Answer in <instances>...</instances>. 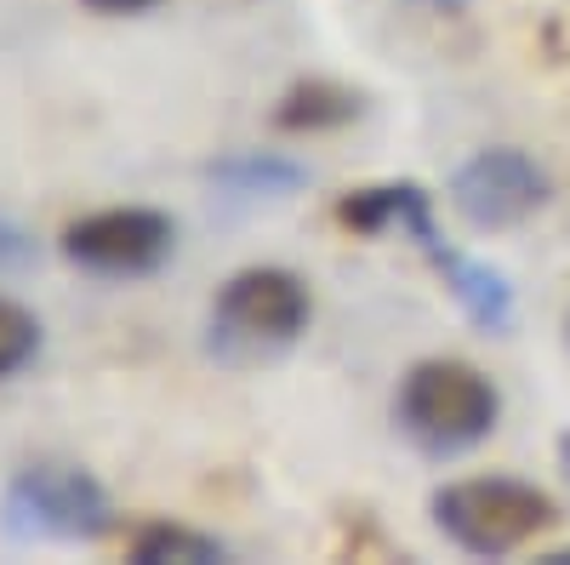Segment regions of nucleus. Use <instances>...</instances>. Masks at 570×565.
Listing matches in <instances>:
<instances>
[{
	"mask_svg": "<svg viewBox=\"0 0 570 565\" xmlns=\"http://www.w3.org/2000/svg\"><path fill=\"white\" fill-rule=\"evenodd\" d=\"M497 417H502L497 383L468 360H416L400 377L394 422L428 457H456L468 446H480L497 429Z\"/></svg>",
	"mask_w": 570,
	"mask_h": 565,
	"instance_id": "1",
	"label": "nucleus"
},
{
	"mask_svg": "<svg viewBox=\"0 0 570 565\" xmlns=\"http://www.w3.org/2000/svg\"><path fill=\"white\" fill-rule=\"evenodd\" d=\"M314 320V298L303 286V274L292 269H240L223 280V292L212 303V354L252 366L285 354Z\"/></svg>",
	"mask_w": 570,
	"mask_h": 565,
	"instance_id": "2",
	"label": "nucleus"
},
{
	"mask_svg": "<svg viewBox=\"0 0 570 565\" xmlns=\"http://www.w3.org/2000/svg\"><path fill=\"white\" fill-rule=\"evenodd\" d=\"M553 520H559L553 497L537 491L531 480L480 475V480H456L434 491V526L473 559H502L513 548H525Z\"/></svg>",
	"mask_w": 570,
	"mask_h": 565,
	"instance_id": "3",
	"label": "nucleus"
},
{
	"mask_svg": "<svg viewBox=\"0 0 570 565\" xmlns=\"http://www.w3.org/2000/svg\"><path fill=\"white\" fill-rule=\"evenodd\" d=\"M109 526V491L75 462H29L0 497V532L12 543H98Z\"/></svg>",
	"mask_w": 570,
	"mask_h": 565,
	"instance_id": "4",
	"label": "nucleus"
},
{
	"mask_svg": "<svg viewBox=\"0 0 570 565\" xmlns=\"http://www.w3.org/2000/svg\"><path fill=\"white\" fill-rule=\"evenodd\" d=\"M177 252V223L155 206H109L63 228V257L104 280L155 274Z\"/></svg>",
	"mask_w": 570,
	"mask_h": 565,
	"instance_id": "5",
	"label": "nucleus"
},
{
	"mask_svg": "<svg viewBox=\"0 0 570 565\" xmlns=\"http://www.w3.org/2000/svg\"><path fill=\"white\" fill-rule=\"evenodd\" d=\"M548 201V172L525 149H480L451 177V212L468 228H513Z\"/></svg>",
	"mask_w": 570,
	"mask_h": 565,
	"instance_id": "6",
	"label": "nucleus"
},
{
	"mask_svg": "<svg viewBox=\"0 0 570 565\" xmlns=\"http://www.w3.org/2000/svg\"><path fill=\"white\" fill-rule=\"evenodd\" d=\"M416 246L428 252V263L445 274L451 298L462 303V314H468L473 325H485V332H508V325H513V292H508V280H502L491 263H473V257L451 252V246L440 241V228H428Z\"/></svg>",
	"mask_w": 570,
	"mask_h": 565,
	"instance_id": "7",
	"label": "nucleus"
},
{
	"mask_svg": "<svg viewBox=\"0 0 570 565\" xmlns=\"http://www.w3.org/2000/svg\"><path fill=\"white\" fill-rule=\"evenodd\" d=\"M206 183L217 188L223 201L234 206H257V201H292L308 188V166L292 155H274V149H240V155H223L206 166Z\"/></svg>",
	"mask_w": 570,
	"mask_h": 565,
	"instance_id": "8",
	"label": "nucleus"
},
{
	"mask_svg": "<svg viewBox=\"0 0 570 565\" xmlns=\"http://www.w3.org/2000/svg\"><path fill=\"white\" fill-rule=\"evenodd\" d=\"M354 115H360V91H348L337 80H297L274 104L279 131H325V126H348Z\"/></svg>",
	"mask_w": 570,
	"mask_h": 565,
	"instance_id": "9",
	"label": "nucleus"
},
{
	"mask_svg": "<svg viewBox=\"0 0 570 565\" xmlns=\"http://www.w3.org/2000/svg\"><path fill=\"white\" fill-rule=\"evenodd\" d=\"M131 559L137 565H217V559H228V548L217 537H206V532L155 520V526H142L131 537Z\"/></svg>",
	"mask_w": 570,
	"mask_h": 565,
	"instance_id": "10",
	"label": "nucleus"
},
{
	"mask_svg": "<svg viewBox=\"0 0 570 565\" xmlns=\"http://www.w3.org/2000/svg\"><path fill=\"white\" fill-rule=\"evenodd\" d=\"M35 354H40V320H35L23 303L0 298V383H7V377H18Z\"/></svg>",
	"mask_w": 570,
	"mask_h": 565,
	"instance_id": "11",
	"label": "nucleus"
},
{
	"mask_svg": "<svg viewBox=\"0 0 570 565\" xmlns=\"http://www.w3.org/2000/svg\"><path fill=\"white\" fill-rule=\"evenodd\" d=\"M23 269H35V234L18 217L0 212V280H12Z\"/></svg>",
	"mask_w": 570,
	"mask_h": 565,
	"instance_id": "12",
	"label": "nucleus"
},
{
	"mask_svg": "<svg viewBox=\"0 0 570 565\" xmlns=\"http://www.w3.org/2000/svg\"><path fill=\"white\" fill-rule=\"evenodd\" d=\"M86 12H98V18H137V12H149L160 7V0H80Z\"/></svg>",
	"mask_w": 570,
	"mask_h": 565,
	"instance_id": "13",
	"label": "nucleus"
},
{
	"mask_svg": "<svg viewBox=\"0 0 570 565\" xmlns=\"http://www.w3.org/2000/svg\"><path fill=\"white\" fill-rule=\"evenodd\" d=\"M411 7H428V12H456V7H468V0H411Z\"/></svg>",
	"mask_w": 570,
	"mask_h": 565,
	"instance_id": "14",
	"label": "nucleus"
},
{
	"mask_svg": "<svg viewBox=\"0 0 570 565\" xmlns=\"http://www.w3.org/2000/svg\"><path fill=\"white\" fill-rule=\"evenodd\" d=\"M559 462H564V475H570V435L559 440Z\"/></svg>",
	"mask_w": 570,
	"mask_h": 565,
	"instance_id": "15",
	"label": "nucleus"
}]
</instances>
